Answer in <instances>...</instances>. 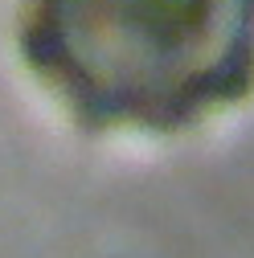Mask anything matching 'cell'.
<instances>
[{
    "label": "cell",
    "instance_id": "cell-1",
    "mask_svg": "<svg viewBox=\"0 0 254 258\" xmlns=\"http://www.w3.org/2000/svg\"><path fill=\"white\" fill-rule=\"evenodd\" d=\"M29 74L86 127L180 132L254 90V0H21Z\"/></svg>",
    "mask_w": 254,
    "mask_h": 258
}]
</instances>
